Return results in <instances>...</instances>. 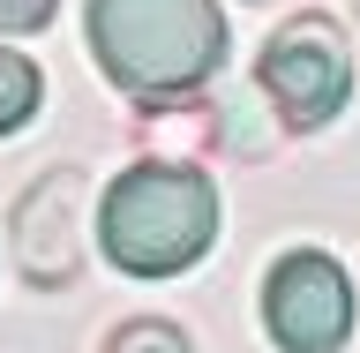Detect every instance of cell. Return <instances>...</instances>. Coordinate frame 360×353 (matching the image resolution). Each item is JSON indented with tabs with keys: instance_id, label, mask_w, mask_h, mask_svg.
I'll list each match as a JSON object with an SVG mask.
<instances>
[{
	"instance_id": "cell-1",
	"label": "cell",
	"mask_w": 360,
	"mask_h": 353,
	"mask_svg": "<svg viewBox=\"0 0 360 353\" xmlns=\"http://www.w3.org/2000/svg\"><path fill=\"white\" fill-rule=\"evenodd\" d=\"M90 53L143 106L195 98L225 68V16L218 0H90Z\"/></svg>"
},
{
	"instance_id": "cell-2",
	"label": "cell",
	"mask_w": 360,
	"mask_h": 353,
	"mask_svg": "<svg viewBox=\"0 0 360 353\" xmlns=\"http://www.w3.org/2000/svg\"><path fill=\"white\" fill-rule=\"evenodd\" d=\"M98 233L128 278H173V271L202 264L218 241V188L180 158H143L105 188Z\"/></svg>"
},
{
	"instance_id": "cell-3",
	"label": "cell",
	"mask_w": 360,
	"mask_h": 353,
	"mask_svg": "<svg viewBox=\"0 0 360 353\" xmlns=\"http://www.w3.org/2000/svg\"><path fill=\"white\" fill-rule=\"evenodd\" d=\"M255 90L278 106L285 128H323V120H338L345 98H353V45H345V30H338L330 16H315V8L278 23L270 45H263V61H255Z\"/></svg>"
},
{
	"instance_id": "cell-4",
	"label": "cell",
	"mask_w": 360,
	"mask_h": 353,
	"mask_svg": "<svg viewBox=\"0 0 360 353\" xmlns=\"http://www.w3.org/2000/svg\"><path fill=\"white\" fill-rule=\"evenodd\" d=\"M263 323L278 353H338L353 338V278L323 248H292L263 278Z\"/></svg>"
},
{
	"instance_id": "cell-5",
	"label": "cell",
	"mask_w": 360,
	"mask_h": 353,
	"mask_svg": "<svg viewBox=\"0 0 360 353\" xmlns=\"http://www.w3.org/2000/svg\"><path fill=\"white\" fill-rule=\"evenodd\" d=\"M8 248H15V271L38 293L68 286L75 264H83V180L75 173L30 180V196H22L15 218H8Z\"/></svg>"
},
{
	"instance_id": "cell-6",
	"label": "cell",
	"mask_w": 360,
	"mask_h": 353,
	"mask_svg": "<svg viewBox=\"0 0 360 353\" xmlns=\"http://www.w3.org/2000/svg\"><path fill=\"white\" fill-rule=\"evenodd\" d=\"M45 83H38V61H22V53H8L0 45V135H15L30 113H38Z\"/></svg>"
},
{
	"instance_id": "cell-7",
	"label": "cell",
	"mask_w": 360,
	"mask_h": 353,
	"mask_svg": "<svg viewBox=\"0 0 360 353\" xmlns=\"http://www.w3.org/2000/svg\"><path fill=\"white\" fill-rule=\"evenodd\" d=\"M105 353H195V346H188L173 323H158V316H135V323H120V331L105 338Z\"/></svg>"
},
{
	"instance_id": "cell-8",
	"label": "cell",
	"mask_w": 360,
	"mask_h": 353,
	"mask_svg": "<svg viewBox=\"0 0 360 353\" xmlns=\"http://www.w3.org/2000/svg\"><path fill=\"white\" fill-rule=\"evenodd\" d=\"M53 23V0H0V38H15V30H45Z\"/></svg>"
}]
</instances>
